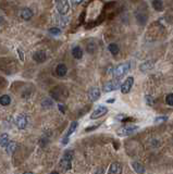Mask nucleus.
<instances>
[{"instance_id": "f257e3e1", "label": "nucleus", "mask_w": 173, "mask_h": 174, "mask_svg": "<svg viewBox=\"0 0 173 174\" xmlns=\"http://www.w3.org/2000/svg\"><path fill=\"white\" fill-rule=\"evenodd\" d=\"M130 69H131V63L130 62H124L118 65V67L114 69V72H113V75L116 77V78H122L124 75H126L129 73Z\"/></svg>"}, {"instance_id": "f03ea898", "label": "nucleus", "mask_w": 173, "mask_h": 174, "mask_svg": "<svg viewBox=\"0 0 173 174\" xmlns=\"http://www.w3.org/2000/svg\"><path fill=\"white\" fill-rule=\"evenodd\" d=\"M51 96H52L54 99H58V100H64V99H67L68 97V91L65 88H63L61 86H57V87H54L52 89V91L50 93Z\"/></svg>"}, {"instance_id": "7ed1b4c3", "label": "nucleus", "mask_w": 173, "mask_h": 174, "mask_svg": "<svg viewBox=\"0 0 173 174\" xmlns=\"http://www.w3.org/2000/svg\"><path fill=\"white\" fill-rule=\"evenodd\" d=\"M137 129H138L137 125H133V124L124 125L123 127H121V129L118 131V135H119V136H129V135L134 134Z\"/></svg>"}, {"instance_id": "20e7f679", "label": "nucleus", "mask_w": 173, "mask_h": 174, "mask_svg": "<svg viewBox=\"0 0 173 174\" xmlns=\"http://www.w3.org/2000/svg\"><path fill=\"white\" fill-rule=\"evenodd\" d=\"M56 7L60 14H67L70 11V5L68 0H56Z\"/></svg>"}, {"instance_id": "39448f33", "label": "nucleus", "mask_w": 173, "mask_h": 174, "mask_svg": "<svg viewBox=\"0 0 173 174\" xmlns=\"http://www.w3.org/2000/svg\"><path fill=\"white\" fill-rule=\"evenodd\" d=\"M121 80L119 78H116V80H109V82H107L106 84L103 85V90L106 91V93H109V91H112V90H116L121 88Z\"/></svg>"}, {"instance_id": "423d86ee", "label": "nucleus", "mask_w": 173, "mask_h": 174, "mask_svg": "<svg viewBox=\"0 0 173 174\" xmlns=\"http://www.w3.org/2000/svg\"><path fill=\"white\" fill-rule=\"evenodd\" d=\"M133 84H134V77L133 76L128 77V78L124 80V83L122 84V86H121V91H122L123 94H129L130 90L132 89Z\"/></svg>"}, {"instance_id": "0eeeda50", "label": "nucleus", "mask_w": 173, "mask_h": 174, "mask_svg": "<svg viewBox=\"0 0 173 174\" xmlns=\"http://www.w3.org/2000/svg\"><path fill=\"white\" fill-rule=\"evenodd\" d=\"M107 112H108V109L106 107H102V106H99L97 109H95V111L92 113V116H90V119H99V118H101L102 116H105Z\"/></svg>"}, {"instance_id": "6e6552de", "label": "nucleus", "mask_w": 173, "mask_h": 174, "mask_svg": "<svg viewBox=\"0 0 173 174\" xmlns=\"http://www.w3.org/2000/svg\"><path fill=\"white\" fill-rule=\"evenodd\" d=\"M17 125H18L19 129H24L25 127L27 126V118L24 114H20V116H17Z\"/></svg>"}, {"instance_id": "1a4fd4ad", "label": "nucleus", "mask_w": 173, "mask_h": 174, "mask_svg": "<svg viewBox=\"0 0 173 174\" xmlns=\"http://www.w3.org/2000/svg\"><path fill=\"white\" fill-rule=\"evenodd\" d=\"M108 173L109 174H121L122 173V165H121L119 162H113V163H111Z\"/></svg>"}, {"instance_id": "9d476101", "label": "nucleus", "mask_w": 173, "mask_h": 174, "mask_svg": "<svg viewBox=\"0 0 173 174\" xmlns=\"http://www.w3.org/2000/svg\"><path fill=\"white\" fill-rule=\"evenodd\" d=\"M33 59H34V61H36L37 63H43L46 61L47 56H46V52H45V51H36L35 54H33Z\"/></svg>"}, {"instance_id": "9b49d317", "label": "nucleus", "mask_w": 173, "mask_h": 174, "mask_svg": "<svg viewBox=\"0 0 173 174\" xmlns=\"http://www.w3.org/2000/svg\"><path fill=\"white\" fill-rule=\"evenodd\" d=\"M88 97L90 98L92 101H95V100H97L99 97H100V91L98 89L97 87H92L88 91Z\"/></svg>"}, {"instance_id": "f8f14e48", "label": "nucleus", "mask_w": 173, "mask_h": 174, "mask_svg": "<svg viewBox=\"0 0 173 174\" xmlns=\"http://www.w3.org/2000/svg\"><path fill=\"white\" fill-rule=\"evenodd\" d=\"M33 14L34 13H33V11H32L31 9H28V8H24V9H22L20 15H21V18L22 19L28 21V20H31V19L33 18Z\"/></svg>"}, {"instance_id": "ddd939ff", "label": "nucleus", "mask_w": 173, "mask_h": 174, "mask_svg": "<svg viewBox=\"0 0 173 174\" xmlns=\"http://www.w3.org/2000/svg\"><path fill=\"white\" fill-rule=\"evenodd\" d=\"M132 166H133L134 171L138 174H143L145 173V168H144V165L141 163V162H133L132 163Z\"/></svg>"}, {"instance_id": "4468645a", "label": "nucleus", "mask_w": 173, "mask_h": 174, "mask_svg": "<svg viewBox=\"0 0 173 174\" xmlns=\"http://www.w3.org/2000/svg\"><path fill=\"white\" fill-rule=\"evenodd\" d=\"M72 56L75 59H81L83 57V50L80 46H75L73 49H72Z\"/></svg>"}, {"instance_id": "2eb2a0df", "label": "nucleus", "mask_w": 173, "mask_h": 174, "mask_svg": "<svg viewBox=\"0 0 173 174\" xmlns=\"http://www.w3.org/2000/svg\"><path fill=\"white\" fill-rule=\"evenodd\" d=\"M152 7L156 11L161 12L163 10V1L162 0H152Z\"/></svg>"}, {"instance_id": "dca6fc26", "label": "nucleus", "mask_w": 173, "mask_h": 174, "mask_svg": "<svg viewBox=\"0 0 173 174\" xmlns=\"http://www.w3.org/2000/svg\"><path fill=\"white\" fill-rule=\"evenodd\" d=\"M56 72H57V74L59 76H64L65 74H67V72H68V69L67 67L64 65V64H58V67L57 69H56Z\"/></svg>"}, {"instance_id": "f3484780", "label": "nucleus", "mask_w": 173, "mask_h": 174, "mask_svg": "<svg viewBox=\"0 0 173 174\" xmlns=\"http://www.w3.org/2000/svg\"><path fill=\"white\" fill-rule=\"evenodd\" d=\"M77 122H72L71 123V125H70V127H69V129H68V133L65 134V136L64 137H68V138H70V136H71L74 132H75V129H76V127H77Z\"/></svg>"}, {"instance_id": "a211bd4d", "label": "nucleus", "mask_w": 173, "mask_h": 174, "mask_svg": "<svg viewBox=\"0 0 173 174\" xmlns=\"http://www.w3.org/2000/svg\"><path fill=\"white\" fill-rule=\"evenodd\" d=\"M154 67V61H146L141 65V70L143 72H146L148 70H151Z\"/></svg>"}, {"instance_id": "6ab92c4d", "label": "nucleus", "mask_w": 173, "mask_h": 174, "mask_svg": "<svg viewBox=\"0 0 173 174\" xmlns=\"http://www.w3.org/2000/svg\"><path fill=\"white\" fill-rule=\"evenodd\" d=\"M6 149H7V153H9V155L13 153V152L15 151V149H17V143H15V142H9V144L7 145Z\"/></svg>"}, {"instance_id": "aec40b11", "label": "nucleus", "mask_w": 173, "mask_h": 174, "mask_svg": "<svg viewBox=\"0 0 173 174\" xmlns=\"http://www.w3.org/2000/svg\"><path fill=\"white\" fill-rule=\"evenodd\" d=\"M60 165L63 168V170H70L71 169V160L62 158V160L60 161Z\"/></svg>"}, {"instance_id": "412c9836", "label": "nucleus", "mask_w": 173, "mask_h": 174, "mask_svg": "<svg viewBox=\"0 0 173 174\" xmlns=\"http://www.w3.org/2000/svg\"><path fill=\"white\" fill-rule=\"evenodd\" d=\"M10 102H11L10 96H8V95H2V96H1V98H0L1 106H8V105H10Z\"/></svg>"}, {"instance_id": "4be33fe9", "label": "nucleus", "mask_w": 173, "mask_h": 174, "mask_svg": "<svg viewBox=\"0 0 173 174\" xmlns=\"http://www.w3.org/2000/svg\"><path fill=\"white\" fill-rule=\"evenodd\" d=\"M108 49H109V51H110L111 54H113V56H115V54H119V46L116 45V44H110L109 45V47H108Z\"/></svg>"}, {"instance_id": "5701e85b", "label": "nucleus", "mask_w": 173, "mask_h": 174, "mask_svg": "<svg viewBox=\"0 0 173 174\" xmlns=\"http://www.w3.org/2000/svg\"><path fill=\"white\" fill-rule=\"evenodd\" d=\"M0 142H1V146L3 147V146H6V145H8L9 144V136L7 134H1V137H0Z\"/></svg>"}, {"instance_id": "b1692460", "label": "nucleus", "mask_w": 173, "mask_h": 174, "mask_svg": "<svg viewBox=\"0 0 173 174\" xmlns=\"http://www.w3.org/2000/svg\"><path fill=\"white\" fill-rule=\"evenodd\" d=\"M49 33L51 34V35H60V33H61V30L60 28H58V27H52V28H50L49 30Z\"/></svg>"}, {"instance_id": "393cba45", "label": "nucleus", "mask_w": 173, "mask_h": 174, "mask_svg": "<svg viewBox=\"0 0 173 174\" xmlns=\"http://www.w3.org/2000/svg\"><path fill=\"white\" fill-rule=\"evenodd\" d=\"M168 120V118L167 116H160V118H156L155 120H154V122H155L156 124H160L161 122H164V121Z\"/></svg>"}, {"instance_id": "a878e982", "label": "nucleus", "mask_w": 173, "mask_h": 174, "mask_svg": "<svg viewBox=\"0 0 173 174\" xmlns=\"http://www.w3.org/2000/svg\"><path fill=\"white\" fill-rule=\"evenodd\" d=\"M165 101L169 106H173V94H169L165 98Z\"/></svg>"}, {"instance_id": "bb28decb", "label": "nucleus", "mask_w": 173, "mask_h": 174, "mask_svg": "<svg viewBox=\"0 0 173 174\" xmlns=\"http://www.w3.org/2000/svg\"><path fill=\"white\" fill-rule=\"evenodd\" d=\"M46 103H47V108L51 107V106H52V101H51V100H49V99H46V100H45L44 102H43V106H44V105H46Z\"/></svg>"}, {"instance_id": "cd10ccee", "label": "nucleus", "mask_w": 173, "mask_h": 174, "mask_svg": "<svg viewBox=\"0 0 173 174\" xmlns=\"http://www.w3.org/2000/svg\"><path fill=\"white\" fill-rule=\"evenodd\" d=\"M58 107H59V110L62 112V113H64V112H65V106H64V105H62V103H59V106H58Z\"/></svg>"}, {"instance_id": "c85d7f7f", "label": "nucleus", "mask_w": 173, "mask_h": 174, "mask_svg": "<svg viewBox=\"0 0 173 174\" xmlns=\"http://www.w3.org/2000/svg\"><path fill=\"white\" fill-rule=\"evenodd\" d=\"M152 97H150V96H146V101L148 102V105L149 106H152Z\"/></svg>"}, {"instance_id": "c756f323", "label": "nucleus", "mask_w": 173, "mask_h": 174, "mask_svg": "<svg viewBox=\"0 0 173 174\" xmlns=\"http://www.w3.org/2000/svg\"><path fill=\"white\" fill-rule=\"evenodd\" d=\"M18 52H19V56H20V59H21V61L24 60V57H23V52L21 49H18Z\"/></svg>"}, {"instance_id": "7c9ffc66", "label": "nucleus", "mask_w": 173, "mask_h": 174, "mask_svg": "<svg viewBox=\"0 0 173 174\" xmlns=\"http://www.w3.org/2000/svg\"><path fill=\"white\" fill-rule=\"evenodd\" d=\"M99 125H96V126H92V127H87V129H85V132H89V131H93V129H97Z\"/></svg>"}, {"instance_id": "2f4dec72", "label": "nucleus", "mask_w": 173, "mask_h": 174, "mask_svg": "<svg viewBox=\"0 0 173 174\" xmlns=\"http://www.w3.org/2000/svg\"><path fill=\"white\" fill-rule=\"evenodd\" d=\"M71 1H72V3H74V5H79L83 0H71Z\"/></svg>"}, {"instance_id": "473e14b6", "label": "nucleus", "mask_w": 173, "mask_h": 174, "mask_svg": "<svg viewBox=\"0 0 173 174\" xmlns=\"http://www.w3.org/2000/svg\"><path fill=\"white\" fill-rule=\"evenodd\" d=\"M114 101H115V99H109V100H108V102H109V103L114 102Z\"/></svg>"}, {"instance_id": "72a5a7b5", "label": "nucleus", "mask_w": 173, "mask_h": 174, "mask_svg": "<svg viewBox=\"0 0 173 174\" xmlns=\"http://www.w3.org/2000/svg\"><path fill=\"white\" fill-rule=\"evenodd\" d=\"M50 174H59V173H58V172H56V171H53V172H51Z\"/></svg>"}, {"instance_id": "f704fd0d", "label": "nucleus", "mask_w": 173, "mask_h": 174, "mask_svg": "<svg viewBox=\"0 0 173 174\" xmlns=\"http://www.w3.org/2000/svg\"><path fill=\"white\" fill-rule=\"evenodd\" d=\"M24 174H34V173H32V172H25Z\"/></svg>"}]
</instances>
